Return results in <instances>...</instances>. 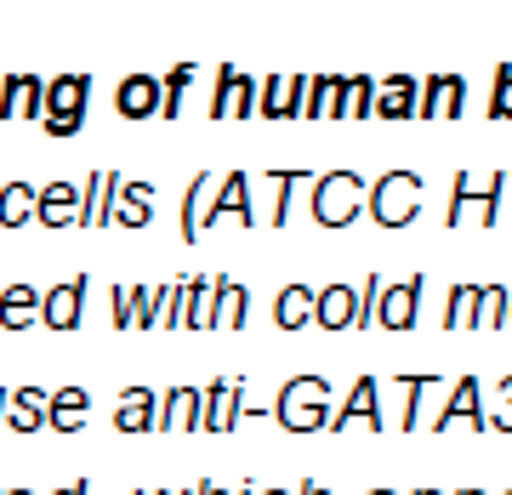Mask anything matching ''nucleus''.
Wrapping results in <instances>:
<instances>
[{"label":"nucleus","mask_w":512,"mask_h":495,"mask_svg":"<svg viewBox=\"0 0 512 495\" xmlns=\"http://www.w3.org/2000/svg\"><path fill=\"white\" fill-rule=\"evenodd\" d=\"M365 177L359 171H330V177H313V222L319 228H348V222L365 217Z\"/></svg>","instance_id":"nucleus-1"},{"label":"nucleus","mask_w":512,"mask_h":495,"mask_svg":"<svg viewBox=\"0 0 512 495\" xmlns=\"http://www.w3.org/2000/svg\"><path fill=\"white\" fill-rule=\"evenodd\" d=\"M274 422L291 427V433H319V427H330V382H319V376L285 382L274 399Z\"/></svg>","instance_id":"nucleus-2"},{"label":"nucleus","mask_w":512,"mask_h":495,"mask_svg":"<svg viewBox=\"0 0 512 495\" xmlns=\"http://www.w3.org/2000/svg\"><path fill=\"white\" fill-rule=\"evenodd\" d=\"M365 211L382 228H404V222H416L421 211V177L416 171H387V177H376V188L365 194Z\"/></svg>","instance_id":"nucleus-3"},{"label":"nucleus","mask_w":512,"mask_h":495,"mask_svg":"<svg viewBox=\"0 0 512 495\" xmlns=\"http://www.w3.org/2000/svg\"><path fill=\"white\" fill-rule=\"evenodd\" d=\"M86 97H92V80L86 74H57L52 86H46V109H40L46 131L52 137H74L80 120H86Z\"/></svg>","instance_id":"nucleus-4"},{"label":"nucleus","mask_w":512,"mask_h":495,"mask_svg":"<svg viewBox=\"0 0 512 495\" xmlns=\"http://www.w3.org/2000/svg\"><path fill=\"white\" fill-rule=\"evenodd\" d=\"M501 194H507V171H495L484 188H473V183H467V171H461L456 183H450L444 222H450V228H461V222H467V200H478V222H484V228H495V222H501Z\"/></svg>","instance_id":"nucleus-5"},{"label":"nucleus","mask_w":512,"mask_h":495,"mask_svg":"<svg viewBox=\"0 0 512 495\" xmlns=\"http://www.w3.org/2000/svg\"><path fill=\"white\" fill-rule=\"evenodd\" d=\"M222 217H239L245 228L256 222V205H251V177H245V171H228V177H217V200H205L200 234H205V228H217Z\"/></svg>","instance_id":"nucleus-6"},{"label":"nucleus","mask_w":512,"mask_h":495,"mask_svg":"<svg viewBox=\"0 0 512 495\" xmlns=\"http://www.w3.org/2000/svg\"><path fill=\"white\" fill-rule=\"evenodd\" d=\"M86 285H92V279L74 274V279H63V285H52V291H40V325L46 330L80 325V313H86Z\"/></svg>","instance_id":"nucleus-7"},{"label":"nucleus","mask_w":512,"mask_h":495,"mask_svg":"<svg viewBox=\"0 0 512 495\" xmlns=\"http://www.w3.org/2000/svg\"><path fill=\"white\" fill-rule=\"evenodd\" d=\"M421 274L416 279H399V285H387L382 291V302H376V325L382 330H410L421 319Z\"/></svg>","instance_id":"nucleus-8"},{"label":"nucleus","mask_w":512,"mask_h":495,"mask_svg":"<svg viewBox=\"0 0 512 495\" xmlns=\"http://www.w3.org/2000/svg\"><path fill=\"white\" fill-rule=\"evenodd\" d=\"M416 114H433V120L467 114V80H461V74H433L416 92Z\"/></svg>","instance_id":"nucleus-9"},{"label":"nucleus","mask_w":512,"mask_h":495,"mask_svg":"<svg viewBox=\"0 0 512 495\" xmlns=\"http://www.w3.org/2000/svg\"><path fill=\"white\" fill-rule=\"evenodd\" d=\"M120 171H97V177H86V188H80V222L74 228H109V211H114V194H120Z\"/></svg>","instance_id":"nucleus-10"},{"label":"nucleus","mask_w":512,"mask_h":495,"mask_svg":"<svg viewBox=\"0 0 512 495\" xmlns=\"http://www.w3.org/2000/svg\"><path fill=\"white\" fill-rule=\"evenodd\" d=\"M211 114L217 120H234V114H256V80L239 74L234 63H222L217 74V97H211Z\"/></svg>","instance_id":"nucleus-11"},{"label":"nucleus","mask_w":512,"mask_h":495,"mask_svg":"<svg viewBox=\"0 0 512 495\" xmlns=\"http://www.w3.org/2000/svg\"><path fill=\"white\" fill-rule=\"evenodd\" d=\"M40 109H46V80H35V74L0 80V114L6 120H40Z\"/></svg>","instance_id":"nucleus-12"},{"label":"nucleus","mask_w":512,"mask_h":495,"mask_svg":"<svg viewBox=\"0 0 512 495\" xmlns=\"http://www.w3.org/2000/svg\"><path fill=\"white\" fill-rule=\"evenodd\" d=\"M35 222L40 228H74V222H80V188L74 183L35 188Z\"/></svg>","instance_id":"nucleus-13"},{"label":"nucleus","mask_w":512,"mask_h":495,"mask_svg":"<svg viewBox=\"0 0 512 495\" xmlns=\"http://www.w3.org/2000/svg\"><path fill=\"white\" fill-rule=\"evenodd\" d=\"M239 404H245V382H211L200 393V427L205 433H228Z\"/></svg>","instance_id":"nucleus-14"},{"label":"nucleus","mask_w":512,"mask_h":495,"mask_svg":"<svg viewBox=\"0 0 512 495\" xmlns=\"http://www.w3.org/2000/svg\"><path fill=\"white\" fill-rule=\"evenodd\" d=\"M353 422L382 427V387H376V376H359L353 393L342 399V410H330V427H353Z\"/></svg>","instance_id":"nucleus-15"},{"label":"nucleus","mask_w":512,"mask_h":495,"mask_svg":"<svg viewBox=\"0 0 512 495\" xmlns=\"http://www.w3.org/2000/svg\"><path fill=\"white\" fill-rule=\"evenodd\" d=\"M484 427V387L473 382V376H461L456 387H450V404L439 410V433L444 427Z\"/></svg>","instance_id":"nucleus-16"},{"label":"nucleus","mask_w":512,"mask_h":495,"mask_svg":"<svg viewBox=\"0 0 512 495\" xmlns=\"http://www.w3.org/2000/svg\"><path fill=\"white\" fill-rule=\"evenodd\" d=\"M114 103H120L126 120H148V114H160V80H154V74H126L120 92H114Z\"/></svg>","instance_id":"nucleus-17"},{"label":"nucleus","mask_w":512,"mask_h":495,"mask_svg":"<svg viewBox=\"0 0 512 495\" xmlns=\"http://www.w3.org/2000/svg\"><path fill=\"white\" fill-rule=\"evenodd\" d=\"M217 296H211V330H239L245 325V313H251V291L234 285V279H211Z\"/></svg>","instance_id":"nucleus-18"},{"label":"nucleus","mask_w":512,"mask_h":495,"mask_svg":"<svg viewBox=\"0 0 512 495\" xmlns=\"http://www.w3.org/2000/svg\"><path fill=\"white\" fill-rule=\"evenodd\" d=\"M313 325L319 330H353V285L313 291Z\"/></svg>","instance_id":"nucleus-19"},{"label":"nucleus","mask_w":512,"mask_h":495,"mask_svg":"<svg viewBox=\"0 0 512 495\" xmlns=\"http://www.w3.org/2000/svg\"><path fill=\"white\" fill-rule=\"evenodd\" d=\"M86 387H57L52 399H46V422L40 427H52V433H80V422H86Z\"/></svg>","instance_id":"nucleus-20"},{"label":"nucleus","mask_w":512,"mask_h":495,"mask_svg":"<svg viewBox=\"0 0 512 495\" xmlns=\"http://www.w3.org/2000/svg\"><path fill=\"white\" fill-rule=\"evenodd\" d=\"M114 422H120V433H148V427H160V399H154L148 387H126Z\"/></svg>","instance_id":"nucleus-21"},{"label":"nucleus","mask_w":512,"mask_h":495,"mask_svg":"<svg viewBox=\"0 0 512 495\" xmlns=\"http://www.w3.org/2000/svg\"><path fill=\"white\" fill-rule=\"evenodd\" d=\"M40 319V291L35 285H0V330H23Z\"/></svg>","instance_id":"nucleus-22"},{"label":"nucleus","mask_w":512,"mask_h":495,"mask_svg":"<svg viewBox=\"0 0 512 495\" xmlns=\"http://www.w3.org/2000/svg\"><path fill=\"white\" fill-rule=\"evenodd\" d=\"M160 427L165 433H188L200 427V387H171L160 399Z\"/></svg>","instance_id":"nucleus-23"},{"label":"nucleus","mask_w":512,"mask_h":495,"mask_svg":"<svg viewBox=\"0 0 512 495\" xmlns=\"http://www.w3.org/2000/svg\"><path fill=\"white\" fill-rule=\"evenodd\" d=\"M114 211L109 222H126V228H143V222H154V183H120V194H114Z\"/></svg>","instance_id":"nucleus-24"},{"label":"nucleus","mask_w":512,"mask_h":495,"mask_svg":"<svg viewBox=\"0 0 512 495\" xmlns=\"http://www.w3.org/2000/svg\"><path fill=\"white\" fill-rule=\"evenodd\" d=\"M211 296H217L211 279H183V313H177V330H211Z\"/></svg>","instance_id":"nucleus-25"},{"label":"nucleus","mask_w":512,"mask_h":495,"mask_svg":"<svg viewBox=\"0 0 512 495\" xmlns=\"http://www.w3.org/2000/svg\"><path fill=\"white\" fill-rule=\"evenodd\" d=\"M416 80L410 74H393L382 92H376V103H370V114H382V120H404V114H416Z\"/></svg>","instance_id":"nucleus-26"},{"label":"nucleus","mask_w":512,"mask_h":495,"mask_svg":"<svg viewBox=\"0 0 512 495\" xmlns=\"http://www.w3.org/2000/svg\"><path fill=\"white\" fill-rule=\"evenodd\" d=\"M313 319V285H285V291L274 296V325L279 330H296Z\"/></svg>","instance_id":"nucleus-27"},{"label":"nucleus","mask_w":512,"mask_h":495,"mask_svg":"<svg viewBox=\"0 0 512 495\" xmlns=\"http://www.w3.org/2000/svg\"><path fill=\"white\" fill-rule=\"evenodd\" d=\"M268 188H274V211H268V222L285 228V217H291V194L296 188H313V177L308 171H268Z\"/></svg>","instance_id":"nucleus-28"},{"label":"nucleus","mask_w":512,"mask_h":495,"mask_svg":"<svg viewBox=\"0 0 512 495\" xmlns=\"http://www.w3.org/2000/svg\"><path fill=\"white\" fill-rule=\"evenodd\" d=\"M23 222H35V188L6 183L0 188V228H23Z\"/></svg>","instance_id":"nucleus-29"},{"label":"nucleus","mask_w":512,"mask_h":495,"mask_svg":"<svg viewBox=\"0 0 512 495\" xmlns=\"http://www.w3.org/2000/svg\"><path fill=\"white\" fill-rule=\"evenodd\" d=\"M507 325V285H478V308L467 330H501Z\"/></svg>","instance_id":"nucleus-30"},{"label":"nucleus","mask_w":512,"mask_h":495,"mask_svg":"<svg viewBox=\"0 0 512 495\" xmlns=\"http://www.w3.org/2000/svg\"><path fill=\"white\" fill-rule=\"evenodd\" d=\"M211 188H217V177L194 171V183H188V200H183V239H188V245L200 239V217H205V200H211Z\"/></svg>","instance_id":"nucleus-31"},{"label":"nucleus","mask_w":512,"mask_h":495,"mask_svg":"<svg viewBox=\"0 0 512 495\" xmlns=\"http://www.w3.org/2000/svg\"><path fill=\"white\" fill-rule=\"evenodd\" d=\"M256 114H268V120H285V114H291V80H285V74L256 80Z\"/></svg>","instance_id":"nucleus-32"},{"label":"nucleus","mask_w":512,"mask_h":495,"mask_svg":"<svg viewBox=\"0 0 512 495\" xmlns=\"http://www.w3.org/2000/svg\"><path fill=\"white\" fill-rule=\"evenodd\" d=\"M188 86H194V63H183V69H171L160 80V114H165V120H171V114H183Z\"/></svg>","instance_id":"nucleus-33"},{"label":"nucleus","mask_w":512,"mask_h":495,"mask_svg":"<svg viewBox=\"0 0 512 495\" xmlns=\"http://www.w3.org/2000/svg\"><path fill=\"white\" fill-rule=\"evenodd\" d=\"M473 308H478V285H450V302H444V330L473 325Z\"/></svg>","instance_id":"nucleus-34"},{"label":"nucleus","mask_w":512,"mask_h":495,"mask_svg":"<svg viewBox=\"0 0 512 495\" xmlns=\"http://www.w3.org/2000/svg\"><path fill=\"white\" fill-rule=\"evenodd\" d=\"M165 319V285L160 291H148V285H137V308H131V330H154Z\"/></svg>","instance_id":"nucleus-35"},{"label":"nucleus","mask_w":512,"mask_h":495,"mask_svg":"<svg viewBox=\"0 0 512 495\" xmlns=\"http://www.w3.org/2000/svg\"><path fill=\"white\" fill-rule=\"evenodd\" d=\"M370 103H376V80H365V74L342 80V114H370Z\"/></svg>","instance_id":"nucleus-36"},{"label":"nucleus","mask_w":512,"mask_h":495,"mask_svg":"<svg viewBox=\"0 0 512 495\" xmlns=\"http://www.w3.org/2000/svg\"><path fill=\"white\" fill-rule=\"evenodd\" d=\"M427 387H433V376H404V416H399V427H421V399H427Z\"/></svg>","instance_id":"nucleus-37"},{"label":"nucleus","mask_w":512,"mask_h":495,"mask_svg":"<svg viewBox=\"0 0 512 495\" xmlns=\"http://www.w3.org/2000/svg\"><path fill=\"white\" fill-rule=\"evenodd\" d=\"M46 399H52V393H40V387H12V410H23L35 427L46 422Z\"/></svg>","instance_id":"nucleus-38"},{"label":"nucleus","mask_w":512,"mask_h":495,"mask_svg":"<svg viewBox=\"0 0 512 495\" xmlns=\"http://www.w3.org/2000/svg\"><path fill=\"white\" fill-rule=\"evenodd\" d=\"M490 114L495 120H512V63L495 69V97H490Z\"/></svg>","instance_id":"nucleus-39"},{"label":"nucleus","mask_w":512,"mask_h":495,"mask_svg":"<svg viewBox=\"0 0 512 495\" xmlns=\"http://www.w3.org/2000/svg\"><path fill=\"white\" fill-rule=\"evenodd\" d=\"M109 302H114V325H120V330H131V308H137V285H120V291H109Z\"/></svg>","instance_id":"nucleus-40"},{"label":"nucleus","mask_w":512,"mask_h":495,"mask_svg":"<svg viewBox=\"0 0 512 495\" xmlns=\"http://www.w3.org/2000/svg\"><path fill=\"white\" fill-rule=\"evenodd\" d=\"M484 427H490V433H512V404H501V410H484Z\"/></svg>","instance_id":"nucleus-41"},{"label":"nucleus","mask_w":512,"mask_h":495,"mask_svg":"<svg viewBox=\"0 0 512 495\" xmlns=\"http://www.w3.org/2000/svg\"><path fill=\"white\" fill-rule=\"evenodd\" d=\"M57 495H92V484H86V478H74V484H63Z\"/></svg>","instance_id":"nucleus-42"},{"label":"nucleus","mask_w":512,"mask_h":495,"mask_svg":"<svg viewBox=\"0 0 512 495\" xmlns=\"http://www.w3.org/2000/svg\"><path fill=\"white\" fill-rule=\"evenodd\" d=\"M296 495H330V490L319 484V478H302V490H296Z\"/></svg>","instance_id":"nucleus-43"},{"label":"nucleus","mask_w":512,"mask_h":495,"mask_svg":"<svg viewBox=\"0 0 512 495\" xmlns=\"http://www.w3.org/2000/svg\"><path fill=\"white\" fill-rule=\"evenodd\" d=\"M194 495H228V490H222L217 478H200V490H194Z\"/></svg>","instance_id":"nucleus-44"},{"label":"nucleus","mask_w":512,"mask_h":495,"mask_svg":"<svg viewBox=\"0 0 512 495\" xmlns=\"http://www.w3.org/2000/svg\"><path fill=\"white\" fill-rule=\"evenodd\" d=\"M501 399H507V404H512V376H501Z\"/></svg>","instance_id":"nucleus-45"},{"label":"nucleus","mask_w":512,"mask_h":495,"mask_svg":"<svg viewBox=\"0 0 512 495\" xmlns=\"http://www.w3.org/2000/svg\"><path fill=\"white\" fill-rule=\"evenodd\" d=\"M239 495H256V484H239Z\"/></svg>","instance_id":"nucleus-46"},{"label":"nucleus","mask_w":512,"mask_h":495,"mask_svg":"<svg viewBox=\"0 0 512 495\" xmlns=\"http://www.w3.org/2000/svg\"><path fill=\"white\" fill-rule=\"evenodd\" d=\"M0 495H35V490H0Z\"/></svg>","instance_id":"nucleus-47"},{"label":"nucleus","mask_w":512,"mask_h":495,"mask_svg":"<svg viewBox=\"0 0 512 495\" xmlns=\"http://www.w3.org/2000/svg\"><path fill=\"white\" fill-rule=\"evenodd\" d=\"M507 325H512V291H507Z\"/></svg>","instance_id":"nucleus-48"},{"label":"nucleus","mask_w":512,"mask_h":495,"mask_svg":"<svg viewBox=\"0 0 512 495\" xmlns=\"http://www.w3.org/2000/svg\"><path fill=\"white\" fill-rule=\"evenodd\" d=\"M256 495H285V490H256Z\"/></svg>","instance_id":"nucleus-49"},{"label":"nucleus","mask_w":512,"mask_h":495,"mask_svg":"<svg viewBox=\"0 0 512 495\" xmlns=\"http://www.w3.org/2000/svg\"><path fill=\"white\" fill-rule=\"evenodd\" d=\"M0 410H6V387H0Z\"/></svg>","instance_id":"nucleus-50"},{"label":"nucleus","mask_w":512,"mask_h":495,"mask_svg":"<svg viewBox=\"0 0 512 495\" xmlns=\"http://www.w3.org/2000/svg\"><path fill=\"white\" fill-rule=\"evenodd\" d=\"M370 495H393V490H370Z\"/></svg>","instance_id":"nucleus-51"},{"label":"nucleus","mask_w":512,"mask_h":495,"mask_svg":"<svg viewBox=\"0 0 512 495\" xmlns=\"http://www.w3.org/2000/svg\"><path fill=\"white\" fill-rule=\"evenodd\" d=\"M461 495H484V490H461Z\"/></svg>","instance_id":"nucleus-52"},{"label":"nucleus","mask_w":512,"mask_h":495,"mask_svg":"<svg viewBox=\"0 0 512 495\" xmlns=\"http://www.w3.org/2000/svg\"><path fill=\"white\" fill-rule=\"evenodd\" d=\"M416 495H439V490H416Z\"/></svg>","instance_id":"nucleus-53"},{"label":"nucleus","mask_w":512,"mask_h":495,"mask_svg":"<svg viewBox=\"0 0 512 495\" xmlns=\"http://www.w3.org/2000/svg\"><path fill=\"white\" fill-rule=\"evenodd\" d=\"M137 495H148V490H137Z\"/></svg>","instance_id":"nucleus-54"},{"label":"nucleus","mask_w":512,"mask_h":495,"mask_svg":"<svg viewBox=\"0 0 512 495\" xmlns=\"http://www.w3.org/2000/svg\"><path fill=\"white\" fill-rule=\"evenodd\" d=\"M507 495H512V490H507Z\"/></svg>","instance_id":"nucleus-55"}]
</instances>
